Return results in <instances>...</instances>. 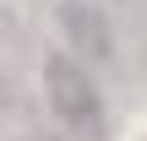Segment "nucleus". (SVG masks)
<instances>
[{"instance_id":"f03ea898","label":"nucleus","mask_w":147,"mask_h":141,"mask_svg":"<svg viewBox=\"0 0 147 141\" xmlns=\"http://www.w3.org/2000/svg\"><path fill=\"white\" fill-rule=\"evenodd\" d=\"M55 22H60L65 49L82 65H109L115 60V27H109V16H104L98 0H60L55 5Z\"/></svg>"},{"instance_id":"f257e3e1","label":"nucleus","mask_w":147,"mask_h":141,"mask_svg":"<svg viewBox=\"0 0 147 141\" xmlns=\"http://www.w3.org/2000/svg\"><path fill=\"white\" fill-rule=\"evenodd\" d=\"M44 98H49L60 130H71L76 141H104L109 136V103H104L93 71L71 49H60V54L44 60Z\"/></svg>"},{"instance_id":"7ed1b4c3","label":"nucleus","mask_w":147,"mask_h":141,"mask_svg":"<svg viewBox=\"0 0 147 141\" xmlns=\"http://www.w3.org/2000/svg\"><path fill=\"white\" fill-rule=\"evenodd\" d=\"M44 141H76V136H71V130H60V136H44Z\"/></svg>"}]
</instances>
